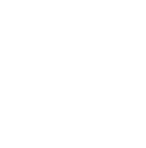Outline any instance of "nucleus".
I'll list each match as a JSON object with an SVG mask.
<instances>
[]
</instances>
